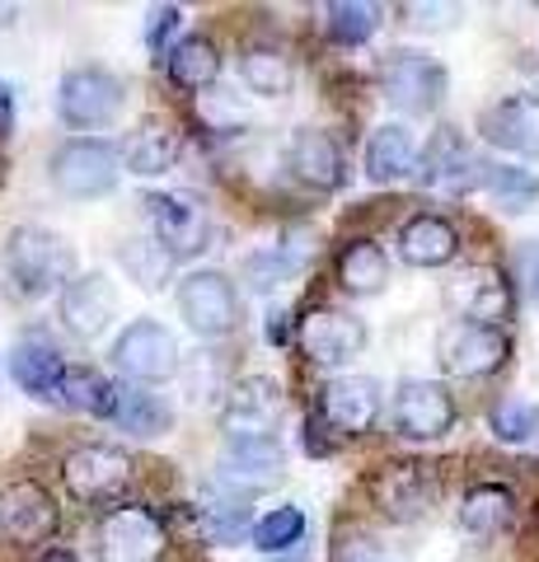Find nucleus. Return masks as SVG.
Returning a JSON list of instances; mask_svg holds the SVG:
<instances>
[{
	"instance_id": "obj_2",
	"label": "nucleus",
	"mask_w": 539,
	"mask_h": 562,
	"mask_svg": "<svg viewBox=\"0 0 539 562\" xmlns=\"http://www.w3.org/2000/svg\"><path fill=\"white\" fill-rule=\"evenodd\" d=\"M123 146L109 136H71L52 150L47 160V183L71 202H94L109 198L123 179Z\"/></svg>"
},
{
	"instance_id": "obj_30",
	"label": "nucleus",
	"mask_w": 539,
	"mask_h": 562,
	"mask_svg": "<svg viewBox=\"0 0 539 562\" xmlns=\"http://www.w3.org/2000/svg\"><path fill=\"white\" fill-rule=\"evenodd\" d=\"M512 520H516V497H512L507 487L479 483V487L464 492V502H460V525H464V535H474V539H497Z\"/></svg>"
},
{
	"instance_id": "obj_20",
	"label": "nucleus",
	"mask_w": 539,
	"mask_h": 562,
	"mask_svg": "<svg viewBox=\"0 0 539 562\" xmlns=\"http://www.w3.org/2000/svg\"><path fill=\"white\" fill-rule=\"evenodd\" d=\"M319 413L334 431H347V436L371 431L380 417V384L371 375H334L319 390Z\"/></svg>"
},
{
	"instance_id": "obj_23",
	"label": "nucleus",
	"mask_w": 539,
	"mask_h": 562,
	"mask_svg": "<svg viewBox=\"0 0 539 562\" xmlns=\"http://www.w3.org/2000/svg\"><path fill=\"white\" fill-rule=\"evenodd\" d=\"M417 160H423V146H417V136L404 127V122H385V127H375L371 140H367V155H361L371 183L408 179V173H417Z\"/></svg>"
},
{
	"instance_id": "obj_31",
	"label": "nucleus",
	"mask_w": 539,
	"mask_h": 562,
	"mask_svg": "<svg viewBox=\"0 0 539 562\" xmlns=\"http://www.w3.org/2000/svg\"><path fill=\"white\" fill-rule=\"evenodd\" d=\"M173 262L179 258H173L155 235H132V239L117 244V268H123L142 291H160L173 272Z\"/></svg>"
},
{
	"instance_id": "obj_15",
	"label": "nucleus",
	"mask_w": 539,
	"mask_h": 562,
	"mask_svg": "<svg viewBox=\"0 0 539 562\" xmlns=\"http://www.w3.org/2000/svg\"><path fill=\"white\" fill-rule=\"evenodd\" d=\"M483 169H489V160H479L474 146H469L456 127H441L437 136L427 140V150H423V160H417L413 179L423 188L469 192V188H483Z\"/></svg>"
},
{
	"instance_id": "obj_36",
	"label": "nucleus",
	"mask_w": 539,
	"mask_h": 562,
	"mask_svg": "<svg viewBox=\"0 0 539 562\" xmlns=\"http://www.w3.org/2000/svg\"><path fill=\"white\" fill-rule=\"evenodd\" d=\"M179 390L188 394V403H225L231 384H225V366L216 361V351H188L183 371H179Z\"/></svg>"
},
{
	"instance_id": "obj_32",
	"label": "nucleus",
	"mask_w": 539,
	"mask_h": 562,
	"mask_svg": "<svg viewBox=\"0 0 539 562\" xmlns=\"http://www.w3.org/2000/svg\"><path fill=\"white\" fill-rule=\"evenodd\" d=\"M239 80L258 99H282L295 85V66L277 47H245L239 52Z\"/></svg>"
},
{
	"instance_id": "obj_35",
	"label": "nucleus",
	"mask_w": 539,
	"mask_h": 562,
	"mask_svg": "<svg viewBox=\"0 0 539 562\" xmlns=\"http://www.w3.org/2000/svg\"><path fill=\"white\" fill-rule=\"evenodd\" d=\"M249 543L258 553H272V558H282L287 549H301L305 543V512L301 506H277V512H268L263 520H254Z\"/></svg>"
},
{
	"instance_id": "obj_26",
	"label": "nucleus",
	"mask_w": 539,
	"mask_h": 562,
	"mask_svg": "<svg viewBox=\"0 0 539 562\" xmlns=\"http://www.w3.org/2000/svg\"><path fill=\"white\" fill-rule=\"evenodd\" d=\"M169 80L179 85V90H216L221 85V47L206 38V33H188V38H173L169 47Z\"/></svg>"
},
{
	"instance_id": "obj_11",
	"label": "nucleus",
	"mask_w": 539,
	"mask_h": 562,
	"mask_svg": "<svg viewBox=\"0 0 539 562\" xmlns=\"http://www.w3.org/2000/svg\"><path fill=\"white\" fill-rule=\"evenodd\" d=\"M282 473H287V450L277 436H263V441H231V454L221 460L212 483H216V492H225V497L249 502L258 492L282 483Z\"/></svg>"
},
{
	"instance_id": "obj_40",
	"label": "nucleus",
	"mask_w": 539,
	"mask_h": 562,
	"mask_svg": "<svg viewBox=\"0 0 539 562\" xmlns=\"http://www.w3.org/2000/svg\"><path fill=\"white\" fill-rule=\"evenodd\" d=\"M179 24H183V10L179 5H155L150 14H146V47L155 52V57H169V33H179Z\"/></svg>"
},
{
	"instance_id": "obj_25",
	"label": "nucleus",
	"mask_w": 539,
	"mask_h": 562,
	"mask_svg": "<svg viewBox=\"0 0 539 562\" xmlns=\"http://www.w3.org/2000/svg\"><path fill=\"white\" fill-rule=\"evenodd\" d=\"M431 497H437V483H431L427 464H394L385 479L375 483V502L385 506V516H394V520L427 516Z\"/></svg>"
},
{
	"instance_id": "obj_8",
	"label": "nucleus",
	"mask_w": 539,
	"mask_h": 562,
	"mask_svg": "<svg viewBox=\"0 0 539 562\" xmlns=\"http://www.w3.org/2000/svg\"><path fill=\"white\" fill-rule=\"evenodd\" d=\"M146 211H150L155 239H160L173 258H198L206 249V239H212V211H206V202L188 188L150 192Z\"/></svg>"
},
{
	"instance_id": "obj_12",
	"label": "nucleus",
	"mask_w": 539,
	"mask_h": 562,
	"mask_svg": "<svg viewBox=\"0 0 539 562\" xmlns=\"http://www.w3.org/2000/svg\"><path fill=\"white\" fill-rule=\"evenodd\" d=\"M371 333L357 314H343V310H310L301 328H295V347L305 351L315 366H347L367 351Z\"/></svg>"
},
{
	"instance_id": "obj_37",
	"label": "nucleus",
	"mask_w": 539,
	"mask_h": 562,
	"mask_svg": "<svg viewBox=\"0 0 539 562\" xmlns=\"http://www.w3.org/2000/svg\"><path fill=\"white\" fill-rule=\"evenodd\" d=\"M483 188H489L507 211H526V206L539 202V179L520 165H493L489 160V169H483Z\"/></svg>"
},
{
	"instance_id": "obj_18",
	"label": "nucleus",
	"mask_w": 539,
	"mask_h": 562,
	"mask_svg": "<svg viewBox=\"0 0 539 562\" xmlns=\"http://www.w3.org/2000/svg\"><path fill=\"white\" fill-rule=\"evenodd\" d=\"M479 136L493 150L535 160L539 155V94H507L479 113Z\"/></svg>"
},
{
	"instance_id": "obj_19",
	"label": "nucleus",
	"mask_w": 539,
	"mask_h": 562,
	"mask_svg": "<svg viewBox=\"0 0 539 562\" xmlns=\"http://www.w3.org/2000/svg\"><path fill=\"white\" fill-rule=\"evenodd\" d=\"M57 525H61V506L43 483L20 479L0 492V530L14 543H43L47 535H57Z\"/></svg>"
},
{
	"instance_id": "obj_1",
	"label": "nucleus",
	"mask_w": 539,
	"mask_h": 562,
	"mask_svg": "<svg viewBox=\"0 0 539 562\" xmlns=\"http://www.w3.org/2000/svg\"><path fill=\"white\" fill-rule=\"evenodd\" d=\"M0 272L10 281L14 301H43L76 281V249L52 225H14L0 244Z\"/></svg>"
},
{
	"instance_id": "obj_13",
	"label": "nucleus",
	"mask_w": 539,
	"mask_h": 562,
	"mask_svg": "<svg viewBox=\"0 0 539 562\" xmlns=\"http://www.w3.org/2000/svg\"><path fill=\"white\" fill-rule=\"evenodd\" d=\"M57 319L80 342L103 338V333L113 328V319H117V291H113V281L103 277V272H80L71 286L57 295Z\"/></svg>"
},
{
	"instance_id": "obj_6",
	"label": "nucleus",
	"mask_w": 539,
	"mask_h": 562,
	"mask_svg": "<svg viewBox=\"0 0 539 562\" xmlns=\"http://www.w3.org/2000/svg\"><path fill=\"white\" fill-rule=\"evenodd\" d=\"M446 66L427 52H408V47H394L385 52L380 61V94H385L398 113H413V117H427L441 109L446 99Z\"/></svg>"
},
{
	"instance_id": "obj_9",
	"label": "nucleus",
	"mask_w": 539,
	"mask_h": 562,
	"mask_svg": "<svg viewBox=\"0 0 539 562\" xmlns=\"http://www.w3.org/2000/svg\"><path fill=\"white\" fill-rule=\"evenodd\" d=\"M61 483L80 502H113L132 487V454L117 446H103V441L76 446L61 460Z\"/></svg>"
},
{
	"instance_id": "obj_28",
	"label": "nucleus",
	"mask_w": 539,
	"mask_h": 562,
	"mask_svg": "<svg viewBox=\"0 0 539 562\" xmlns=\"http://www.w3.org/2000/svg\"><path fill=\"white\" fill-rule=\"evenodd\" d=\"M10 375L24 394L33 398H52L57 394V380L66 375V357L52 342L43 338H29V342H14L10 351Z\"/></svg>"
},
{
	"instance_id": "obj_38",
	"label": "nucleus",
	"mask_w": 539,
	"mask_h": 562,
	"mask_svg": "<svg viewBox=\"0 0 539 562\" xmlns=\"http://www.w3.org/2000/svg\"><path fill=\"white\" fill-rule=\"evenodd\" d=\"M489 427L497 441H507V446H526L535 441V431H539V403L530 398H502L493 417H489Z\"/></svg>"
},
{
	"instance_id": "obj_14",
	"label": "nucleus",
	"mask_w": 539,
	"mask_h": 562,
	"mask_svg": "<svg viewBox=\"0 0 539 562\" xmlns=\"http://www.w3.org/2000/svg\"><path fill=\"white\" fill-rule=\"evenodd\" d=\"M437 357H441V366L450 375L479 380V375H493V371L507 366L512 338L502 328H493V324H456V328H446Z\"/></svg>"
},
{
	"instance_id": "obj_3",
	"label": "nucleus",
	"mask_w": 539,
	"mask_h": 562,
	"mask_svg": "<svg viewBox=\"0 0 539 562\" xmlns=\"http://www.w3.org/2000/svg\"><path fill=\"white\" fill-rule=\"evenodd\" d=\"M123 109H127V85L109 66H76L57 85V117L71 132L113 127Z\"/></svg>"
},
{
	"instance_id": "obj_45",
	"label": "nucleus",
	"mask_w": 539,
	"mask_h": 562,
	"mask_svg": "<svg viewBox=\"0 0 539 562\" xmlns=\"http://www.w3.org/2000/svg\"><path fill=\"white\" fill-rule=\"evenodd\" d=\"M38 562H80V558H76L71 549H47V553H43Z\"/></svg>"
},
{
	"instance_id": "obj_29",
	"label": "nucleus",
	"mask_w": 539,
	"mask_h": 562,
	"mask_svg": "<svg viewBox=\"0 0 539 562\" xmlns=\"http://www.w3.org/2000/svg\"><path fill=\"white\" fill-rule=\"evenodd\" d=\"M57 403H66L71 413L85 417H103L113 422V403H117V380H109L103 371H90V366H66V375L57 380Z\"/></svg>"
},
{
	"instance_id": "obj_4",
	"label": "nucleus",
	"mask_w": 539,
	"mask_h": 562,
	"mask_svg": "<svg viewBox=\"0 0 539 562\" xmlns=\"http://www.w3.org/2000/svg\"><path fill=\"white\" fill-rule=\"evenodd\" d=\"M179 314L183 324L198 333V338H231V333L245 324V301H239V286L221 268H193L188 277H179Z\"/></svg>"
},
{
	"instance_id": "obj_42",
	"label": "nucleus",
	"mask_w": 539,
	"mask_h": 562,
	"mask_svg": "<svg viewBox=\"0 0 539 562\" xmlns=\"http://www.w3.org/2000/svg\"><path fill=\"white\" fill-rule=\"evenodd\" d=\"M516 277H520V291H526V301L539 305V239L520 244V254H516Z\"/></svg>"
},
{
	"instance_id": "obj_16",
	"label": "nucleus",
	"mask_w": 539,
	"mask_h": 562,
	"mask_svg": "<svg viewBox=\"0 0 539 562\" xmlns=\"http://www.w3.org/2000/svg\"><path fill=\"white\" fill-rule=\"evenodd\" d=\"M165 553V525L146 506H117L103 516L99 558L103 562H160Z\"/></svg>"
},
{
	"instance_id": "obj_5",
	"label": "nucleus",
	"mask_w": 539,
	"mask_h": 562,
	"mask_svg": "<svg viewBox=\"0 0 539 562\" xmlns=\"http://www.w3.org/2000/svg\"><path fill=\"white\" fill-rule=\"evenodd\" d=\"M109 357L132 384H165V380H179L188 351L160 319H132L113 338Z\"/></svg>"
},
{
	"instance_id": "obj_33",
	"label": "nucleus",
	"mask_w": 539,
	"mask_h": 562,
	"mask_svg": "<svg viewBox=\"0 0 539 562\" xmlns=\"http://www.w3.org/2000/svg\"><path fill=\"white\" fill-rule=\"evenodd\" d=\"M338 281L352 295H380L385 291V281H390V258L380 244L371 239H357V244H347L343 258H338Z\"/></svg>"
},
{
	"instance_id": "obj_22",
	"label": "nucleus",
	"mask_w": 539,
	"mask_h": 562,
	"mask_svg": "<svg viewBox=\"0 0 539 562\" xmlns=\"http://www.w3.org/2000/svg\"><path fill=\"white\" fill-rule=\"evenodd\" d=\"M460 254V231L450 225L446 216H431V211H423V216L404 221V231H398V258L408 262V268H446V262H456Z\"/></svg>"
},
{
	"instance_id": "obj_21",
	"label": "nucleus",
	"mask_w": 539,
	"mask_h": 562,
	"mask_svg": "<svg viewBox=\"0 0 539 562\" xmlns=\"http://www.w3.org/2000/svg\"><path fill=\"white\" fill-rule=\"evenodd\" d=\"M287 169L315 192H338L347 183V155H343L338 140L328 132H319V127H305V132L291 136Z\"/></svg>"
},
{
	"instance_id": "obj_7",
	"label": "nucleus",
	"mask_w": 539,
	"mask_h": 562,
	"mask_svg": "<svg viewBox=\"0 0 539 562\" xmlns=\"http://www.w3.org/2000/svg\"><path fill=\"white\" fill-rule=\"evenodd\" d=\"M282 417H287V394L272 375L235 380L221 403V427L231 441H263V436L282 427Z\"/></svg>"
},
{
	"instance_id": "obj_44",
	"label": "nucleus",
	"mask_w": 539,
	"mask_h": 562,
	"mask_svg": "<svg viewBox=\"0 0 539 562\" xmlns=\"http://www.w3.org/2000/svg\"><path fill=\"white\" fill-rule=\"evenodd\" d=\"M14 85L10 80H0V140H10L14 136Z\"/></svg>"
},
{
	"instance_id": "obj_27",
	"label": "nucleus",
	"mask_w": 539,
	"mask_h": 562,
	"mask_svg": "<svg viewBox=\"0 0 539 562\" xmlns=\"http://www.w3.org/2000/svg\"><path fill=\"white\" fill-rule=\"evenodd\" d=\"M173 422V408L150 390V384H132L123 380L117 384V403H113V427H123L132 436H142V441H155V436H165Z\"/></svg>"
},
{
	"instance_id": "obj_34",
	"label": "nucleus",
	"mask_w": 539,
	"mask_h": 562,
	"mask_svg": "<svg viewBox=\"0 0 539 562\" xmlns=\"http://www.w3.org/2000/svg\"><path fill=\"white\" fill-rule=\"evenodd\" d=\"M380 24H385V10L380 5H367V0H334V5L324 10V33L343 47H361L371 43Z\"/></svg>"
},
{
	"instance_id": "obj_41",
	"label": "nucleus",
	"mask_w": 539,
	"mask_h": 562,
	"mask_svg": "<svg viewBox=\"0 0 539 562\" xmlns=\"http://www.w3.org/2000/svg\"><path fill=\"white\" fill-rule=\"evenodd\" d=\"M282 272H287V258L282 254H249L245 258V277H249L254 291H272L277 281H282Z\"/></svg>"
},
{
	"instance_id": "obj_24",
	"label": "nucleus",
	"mask_w": 539,
	"mask_h": 562,
	"mask_svg": "<svg viewBox=\"0 0 539 562\" xmlns=\"http://www.w3.org/2000/svg\"><path fill=\"white\" fill-rule=\"evenodd\" d=\"M179 165V132L160 117H146L127 140H123V169L136 179H160Z\"/></svg>"
},
{
	"instance_id": "obj_17",
	"label": "nucleus",
	"mask_w": 539,
	"mask_h": 562,
	"mask_svg": "<svg viewBox=\"0 0 539 562\" xmlns=\"http://www.w3.org/2000/svg\"><path fill=\"white\" fill-rule=\"evenodd\" d=\"M446 301H450V310L464 314V324H493V328H502V319H512V310H516L512 281L497 268H489V262L464 268L446 286Z\"/></svg>"
},
{
	"instance_id": "obj_39",
	"label": "nucleus",
	"mask_w": 539,
	"mask_h": 562,
	"mask_svg": "<svg viewBox=\"0 0 539 562\" xmlns=\"http://www.w3.org/2000/svg\"><path fill=\"white\" fill-rule=\"evenodd\" d=\"M198 113H202V122L212 132H239L249 122V109L239 103V94H231V90H206L202 99H198Z\"/></svg>"
},
{
	"instance_id": "obj_43",
	"label": "nucleus",
	"mask_w": 539,
	"mask_h": 562,
	"mask_svg": "<svg viewBox=\"0 0 539 562\" xmlns=\"http://www.w3.org/2000/svg\"><path fill=\"white\" fill-rule=\"evenodd\" d=\"M456 20H460V10L456 5H408V24L413 29H456Z\"/></svg>"
},
{
	"instance_id": "obj_10",
	"label": "nucleus",
	"mask_w": 539,
	"mask_h": 562,
	"mask_svg": "<svg viewBox=\"0 0 539 562\" xmlns=\"http://www.w3.org/2000/svg\"><path fill=\"white\" fill-rule=\"evenodd\" d=\"M394 431L404 436V441H441L456 427V398L441 380H404L394 390Z\"/></svg>"
}]
</instances>
